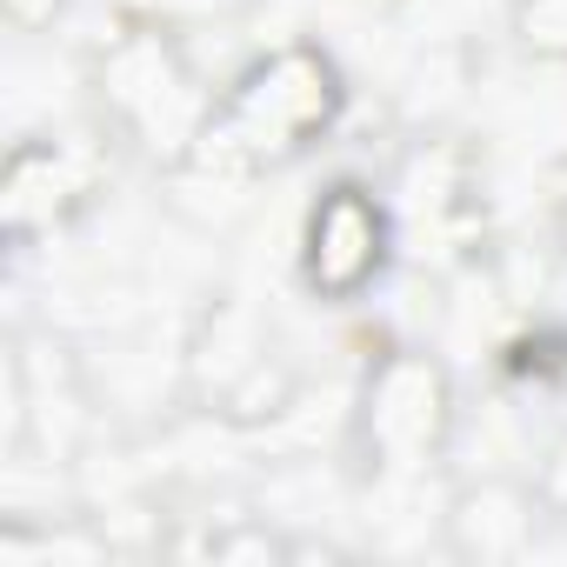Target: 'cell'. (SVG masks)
Segmentation results:
<instances>
[{"label":"cell","instance_id":"obj_3","mask_svg":"<svg viewBox=\"0 0 567 567\" xmlns=\"http://www.w3.org/2000/svg\"><path fill=\"white\" fill-rule=\"evenodd\" d=\"M461 427V408H454V381L447 368L427 354V348H394L368 368V388H361V408H354V434H361V454L394 474V481H414L427 474L447 441Z\"/></svg>","mask_w":567,"mask_h":567},{"label":"cell","instance_id":"obj_8","mask_svg":"<svg viewBox=\"0 0 567 567\" xmlns=\"http://www.w3.org/2000/svg\"><path fill=\"white\" fill-rule=\"evenodd\" d=\"M240 0H121L127 21H147V28H167V34H187V28H214L220 14H234Z\"/></svg>","mask_w":567,"mask_h":567},{"label":"cell","instance_id":"obj_7","mask_svg":"<svg viewBox=\"0 0 567 567\" xmlns=\"http://www.w3.org/2000/svg\"><path fill=\"white\" fill-rule=\"evenodd\" d=\"M514 41L520 54L567 68V0H514Z\"/></svg>","mask_w":567,"mask_h":567},{"label":"cell","instance_id":"obj_11","mask_svg":"<svg viewBox=\"0 0 567 567\" xmlns=\"http://www.w3.org/2000/svg\"><path fill=\"white\" fill-rule=\"evenodd\" d=\"M374 8H401V0H374Z\"/></svg>","mask_w":567,"mask_h":567},{"label":"cell","instance_id":"obj_1","mask_svg":"<svg viewBox=\"0 0 567 567\" xmlns=\"http://www.w3.org/2000/svg\"><path fill=\"white\" fill-rule=\"evenodd\" d=\"M341 107H348V81H341L328 48H315V41L267 48L227 81V94L214 101V114L194 141V154L174 161V167H187L200 181H220V187H247L254 174L288 167L295 154L328 141Z\"/></svg>","mask_w":567,"mask_h":567},{"label":"cell","instance_id":"obj_9","mask_svg":"<svg viewBox=\"0 0 567 567\" xmlns=\"http://www.w3.org/2000/svg\"><path fill=\"white\" fill-rule=\"evenodd\" d=\"M0 8H8V21L21 34H41V28H54V14L68 8V0H0Z\"/></svg>","mask_w":567,"mask_h":567},{"label":"cell","instance_id":"obj_6","mask_svg":"<svg viewBox=\"0 0 567 567\" xmlns=\"http://www.w3.org/2000/svg\"><path fill=\"white\" fill-rule=\"evenodd\" d=\"M534 514H540L534 487L494 474V481L454 494V507H447V534H454V547L474 554V560H520V554L534 547Z\"/></svg>","mask_w":567,"mask_h":567},{"label":"cell","instance_id":"obj_10","mask_svg":"<svg viewBox=\"0 0 567 567\" xmlns=\"http://www.w3.org/2000/svg\"><path fill=\"white\" fill-rule=\"evenodd\" d=\"M547 501L567 514V441L554 447V461H547Z\"/></svg>","mask_w":567,"mask_h":567},{"label":"cell","instance_id":"obj_2","mask_svg":"<svg viewBox=\"0 0 567 567\" xmlns=\"http://www.w3.org/2000/svg\"><path fill=\"white\" fill-rule=\"evenodd\" d=\"M94 87H101V107L121 121V134H134L161 161H187L220 101L200 87L194 61L181 54V34L147 28V21H127V34H114L101 48Z\"/></svg>","mask_w":567,"mask_h":567},{"label":"cell","instance_id":"obj_4","mask_svg":"<svg viewBox=\"0 0 567 567\" xmlns=\"http://www.w3.org/2000/svg\"><path fill=\"white\" fill-rule=\"evenodd\" d=\"M394 260V214L368 181H334L301 220V288L321 308H354Z\"/></svg>","mask_w":567,"mask_h":567},{"label":"cell","instance_id":"obj_5","mask_svg":"<svg viewBox=\"0 0 567 567\" xmlns=\"http://www.w3.org/2000/svg\"><path fill=\"white\" fill-rule=\"evenodd\" d=\"M101 181V161L87 141H21L8 154V187H0V207H8V234L34 240L54 234Z\"/></svg>","mask_w":567,"mask_h":567}]
</instances>
